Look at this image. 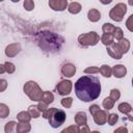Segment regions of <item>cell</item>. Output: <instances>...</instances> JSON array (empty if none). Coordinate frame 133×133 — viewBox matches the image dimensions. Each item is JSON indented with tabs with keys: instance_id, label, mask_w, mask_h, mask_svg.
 I'll list each match as a JSON object with an SVG mask.
<instances>
[{
	"instance_id": "17",
	"label": "cell",
	"mask_w": 133,
	"mask_h": 133,
	"mask_svg": "<svg viewBox=\"0 0 133 133\" xmlns=\"http://www.w3.org/2000/svg\"><path fill=\"white\" fill-rule=\"evenodd\" d=\"M81 9H82V6H81V4L78 3V2H72V3H70V4L68 5V10H69L71 14H74V15L80 12Z\"/></svg>"
},
{
	"instance_id": "37",
	"label": "cell",
	"mask_w": 133,
	"mask_h": 133,
	"mask_svg": "<svg viewBox=\"0 0 133 133\" xmlns=\"http://www.w3.org/2000/svg\"><path fill=\"white\" fill-rule=\"evenodd\" d=\"M37 106H38V109L41 110V112L43 113V112H45L47 109H48V104L47 103H45V102H43V101H39V103L37 104Z\"/></svg>"
},
{
	"instance_id": "24",
	"label": "cell",
	"mask_w": 133,
	"mask_h": 133,
	"mask_svg": "<svg viewBox=\"0 0 133 133\" xmlns=\"http://www.w3.org/2000/svg\"><path fill=\"white\" fill-rule=\"evenodd\" d=\"M53 100H54V96H53V94L51 91H44L41 101H43V102H45L47 104H50V103L53 102Z\"/></svg>"
},
{
	"instance_id": "14",
	"label": "cell",
	"mask_w": 133,
	"mask_h": 133,
	"mask_svg": "<svg viewBox=\"0 0 133 133\" xmlns=\"http://www.w3.org/2000/svg\"><path fill=\"white\" fill-rule=\"evenodd\" d=\"M86 122H87V117H86L85 112L80 111V112H78V113L75 115V123H76L78 126L86 125Z\"/></svg>"
},
{
	"instance_id": "40",
	"label": "cell",
	"mask_w": 133,
	"mask_h": 133,
	"mask_svg": "<svg viewBox=\"0 0 133 133\" xmlns=\"http://www.w3.org/2000/svg\"><path fill=\"white\" fill-rule=\"evenodd\" d=\"M79 129V132H89V128L86 126V125H82V126H80V128H78Z\"/></svg>"
},
{
	"instance_id": "36",
	"label": "cell",
	"mask_w": 133,
	"mask_h": 133,
	"mask_svg": "<svg viewBox=\"0 0 133 133\" xmlns=\"http://www.w3.org/2000/svg\"><path fill=\"white\" fill-rule=\"evenodd\" d=\"M126 27L128 28L129 31L133 32V15H131V16L128 18V20H127V22H126Z\"/></svg>"
},
{
	"instance_id": "42",
	"label": "cell",
	"mask_w": 133,
	"mask_h": 133,
	"mask_svg": "<svg viewBox=\"0 0 133 133\" xmlns=\"http://www.w3.org/2000/svg\"><path fill=\"white\" fill-rule=\"evenodd\" d=\"M128 130H127V128H125V127H121V128H118V129H116V130H114V133H118V132H127Z\"/></svg>"
},
{
	"instance_id": "45",
	"label": "cell",
	"mask_w": 133,
	"mask_h": 133,
	"mask_svg": "<svg viewBox=\"0 0 133 133\" xmlns=\"http://www.w3.org/2000/svg\"><path fill=\"white\" fill-rule=\"evenodd\" d=\"M1 66V70H0V73L2 74V73H4L5 72V69H4V64H2V65H0Z\"/></svg>"
},
{
	"instance_id": "4",
	"label": "cell",
	"mask_w": 133,
	"mask_h": 133,
	"mask_svg": "<svg viewBox=\"0 0 133 133\" xmlns=\"http://www.w3.org/2000/svg\"><path fill=\"white\" fill-rule=\"evenodd\" d=\"M24 92L29 97L30 100L32 101H41L44 91L41 89V87L37 85L36 82L34 81H28L27 83H25L24 87Z\"/></svg>"
},
{
	"instance_id": "22",
	"label": "cell",
	"mask_w": 133,
	"mask_h": 133,
	"mask_svg": "<svg viewBox=\"0 0 133 133\" xmlns=\"http://www.w3.org/2000/svg\"><path fill=\"white\" fill-rule=\"evenodd\" d=\"M117 108H118V111L122 112V113H124V114H127V113H129V112L132 110L131 105H130L129 103H126V102L121 103Z\"/></svg>"
},
{
	"instance_id": "26",
	"label": "cell",
	"mask_w": 133,
	"mask_h": 133,
	"mask_svg": "<svg viewBox=\"0 0 133 133\" xmlns=\"http://www.w3.org/2000/svg\"><path fill=\"white\" fill-rule=\"evenodd\" d=\"M102 30H103L104 33H111V34H113L114 30H115V26H113L110 23H105L103 25V27H102Z\"/></svg>"
},
{
	"instance_id": "5",
	"label": "cell",
	"mask_w": 133,
	"mask_h": 133,
	"mask_svg": "<svg viewBox=\"0 0 133 133\" xmlns=\"http://www.w3.org/2000/svg\"><path fill=\"white\" fill-rule=\"evenodd\" d=\"M100 41V36L98 35L97 32L95 31H90L87 33H83L80 34L78 36V42L81 46L84 47H88V46H95L98 44V42Z\"/></svg>"
},
{
	"instance_id": "2",
	"label": "cell",
	"mask_w": 133,
	"mask_h": 133,
	"mask_svg": "<svg viewBox=\"0 0 133 133\" xmlns=\"http://www.w3.org/2000/svg\"><path fill=\"white\" fill-rule=\"evenodd\" d=\"M36 42L39 48L46 52H56L59 51L61 45L63 44V38L51 31H42L37 33Z\"/></svg>"
},
{
	"instance_id": "31",
	"label": "cell",
	"mask_w": 133,
	"mask_h": 133,
	"mask_svg": "<svg viewBox=\"0 0 133 133\" xmlns=\"http://www.w3.org/2000/svg\"><path fill=\"white\" fill-rule=\"evenodd\" d=\"M113 36H114V38H116V41L122 39V38H123V36H124V32H123V30H122L119 27H115V30H114Z\"/></svg>"
},
{
	"instance_id": "10",
	"label": "cell",
	"mask_w": 133,
	"mask_h": 133,
	"mask_svg": "<svg viewBox=\"0 0 133 133\" xmlns=\"http://www.w3.org/2000/svg\"><path fill=\"white\" fill-rule=\"evenodd\" d=\"M49 6L53 10L62 11V10H64L66 8L68 1L66 0H49Z\"/></svg>"
},
{
	"instance_id": "7",
	"label": "cell",
	"mask_w": 133,
	"mask_h": 133,
	"mask_svg": "<svg viewBox=\"0 0 133 133\" xmlns=\"http://www.w3.org/2000/svg\"><path fill=\"white\" fill-rule=\"evenodd\" d=\"M56 89L60 96H66L72 90V82L70 80H61L56 85Z\"/></svg>"
},
{
	"instance_id": "11",
	"label": "cell",
	"mask_w": 133,
	"mask_h": 133,
	"mask_svg": "<svg viewBox=\"0 0 133 133\" xmlns=\"http://www.w3.org/2000/svg\"><path fill=\"white\" fill-rule=\"evenodd\" d=\"M75 73H76V66L73 63H64L61 68V74L66 78L73 77Z\"/></svg>"
},
{
	"instance_id": "19",
	"label": "cell",
	"mask_w": 133,
	"mask_h": 133,
	"mask_svg": "<svg viewBox=\"0 0 133 133\" xmlns=\"http://www.w3.org/2000/svg\"><path fill=\"white\" fill-rule=\"evenodd\" d=\"M31 129L29 123H19L16 126V131L19 133H25V132H29Z\"/></svg>"
},
{
	"instance_id": "18",
	"label": "cell",
	"mask_w": 133,
	"mask_h": 133,
	"mask_svg": "<svg viewBox=\"0 0 133 133\" xmlns=\"http://www.w3.org/2000/svg\"><path fill=\"white\" fill-rule=\"evenodd\" d=\"M117 45H118V47H119L121 51L123 52V54L127 53V52H128V50H129V48H130V43H129V41H128L127 38H124V37H123L122 39H119V41H118Z\"/></svg>"
},
{
	"instance_id": "49",
	"label": "cell",
	"mask_w": 133,
	"mask_h": 133,
	"mask_svg": "<svg viewBox=\"0 0 133 133\" xmlns=\"http://www.w3.org/2000/svg\"><path fill=\"white\" fill-rule=\"evenodd\" d=\"M1 1H3V0H1Z\"/></svg>"
},
{
	"instance_id": "47",
	"label": "cell",
	"mask_w": 133,
	"mask_h": 133,
	"mask_svg": "<svg viewBox=\"0 0 133 133\" xmlns=\"http://www.w3.org/2000/svg\"><path fill=\"white\" fill-rule=\"evenodd\" d=\"M11 1H12V2H19L20 0H11Z\"/></svg>"
},
{
	"instance_id": "30",
	"label": "cell",
	"mask_w": 133,
	"mask_h": 133,
	"mask_svg": "<svg viewBox=\"0 0 133 133\" xmlns=\"http://www.w3.org/2000/svg\"><path fill=\"white\" fill-rule=\"evenodd\" d=\"M4 69H5V72H7L8 74H11V73H14V72H15L16 66H15V64H14V63L6 61V62L4 63Z\"/></svg>"
},
{
	"instance_id": "23",
	"label": "cell",
	"mask_w": 133,
	"mask_h": 133,
	"mask_svg": "<svg viewBox=\"0 0 133 133\" xmlns=\"http://www.w3.org/2000/svg\"><path fill=\"white\" fill-rule=\"evenodd\" d=\"M28 111H29V113L31 114V116H32L33 118H37V117L41 115V110L38 109V106H37V105L29 106Z\"/></svg>"
},
{
	"instance_id": "20",
	"label": "cell",
	"mask_w": 133,
	"mask_h": 133,
	"mask_svg": "<svg viewBox=\"0 0 133 133\" xmlns=\"http://www.w3.org/2000/svg\"><path fill=\"white\" fill-rule=\"evenodd\" d=\"M113 39H114V36H113V34H111V33H104V34L101 36V42H102L105 46H109V45L113 44V43H114Z\"/></svg>"
},
{
	"instance_id": "44",
	"label": "cell",
	"mask_w": 133,
	"mask_h": 133,
	"mask_svg": "<svg viewBox=\"0 0 133 133\" xmlns=\"http://www.w3.org/2000/svg\"><path fill=\"white\" fill-rule=\"evenodd\" d=\"M111 1L112 0H100V2L102 4H109V3H111Z\"/></svg>"
},
{
	"instance_id": "32",
	"label": "cell",
	"mask_w": 133,
	"mask_h": 133,
	"mask_svg": "<svg viewBox=\"0 0 133 133\" xmlns=\"http://www.w3.org/2000/svg\"><path fill=\"white\" fill-rule=\"evenodd\" d=\"M119 97H121V92H119L118 89H116V88L111 89V91H110V98H111L112 100L117 101V100L119 99Z\"/></svg>"
},
{
	"instance_id": "16",
	"label": "cell",
	"mask_w": 133,
	"mask_h": 133,
	"mask_svg": "<svg viewBox=\"0 0 133 133\" xmlns=\"http://www.w3.org/2000/svg\"><path fill=\"white\" fill-rule=\"evenodd\" d=\"M31 114L29 113V111H21L18 115H17V118L20 123H29L30 119H31Z\"/></svg>"
},
{
	"instance_id": "8",
	"label": "cell",
	"mask_w": 133,
	"mask_h": 133,
	"mask_svg": "<svg viewBox=\"0 0 133 133\" xmlns=\"http://www.w3.org/2000/svg\"><path fill=\"white\" fill-rule=\"evenodd\" d=\"M107 53L109 54V56H111L114 59H121L123 56V52L121 51L118 45L115 43L107 46Z\"/></svg>"
},
{
	"instance_id": "21",
	"label": "cell",
	"mask_w": 133,
	"mask_h": 133,
	"mask_svg": "<svg viewBox=\"0 0 133 133\" xmlns=\"http://www.w3.org/2000/svg\"><path fill=\"white\" fill-rule=\"evenodd\" d=\"M100 73H101L104 77L109 78V77L111 76V74H112V69H111L109 65H107V64H103V65L100 68Z\"/></svg>"
},
{
	"instance_id": "29",
	"label": "cell",
	"mask_w": 133,
	"mask_h": 133,
	"mask_svg": "<svg viewBox=\"0 0 133 133\" xmlns=\"http://www.w3.org/2000/svg\"><path fill=\"white\" fill-rule=\"evenodd\" d=\"M117 119H118V115H117L116 113H111V114L108 115L107 122H108V124H109L110 126H113L114 124H116Z\"/></svg>"
},
{
	"instance_id": "35",
	"label": "cell",
	"mask_w": 133,
	"mask_h": 133,
	"mask_svg": "<svg viewBox=\"0 0 133 133\" xmlns=\"http://www.w3.org/2000/svg\"><path fill=\"white\" fill-rule=\"evenodd\" d=\"M99 72H100V69L97 68V66H89V68H87V69L84 70V73L85 74H90V75L96 74V73H99Z\"/></svg>"
},
{
	"instance_id": "1",
	"label": "cell",
	"mask_w": 133,
	"mask_h": 133,
	"mask_svg": "<svg viewBox=\"0 0 133 133\" xmlns=\"http://www.w3.org/2000/svg\"><path fill=\"white\" fill-rule=\"evenodd\" d=\"M75 92L78 99L83 102L94 101L101 94L100 80L91 75L82 76L75 82Z\"/></svg>"
},
{
	"instance_id": "38",
	"label": "cell",
	"mask_w": 133,
	"mask_h": 133,
	"mask_svg": "<svg viewBox=\"0 0 133 133\" xmlns=\"http://www.w3.org/2000/svg\"><path fill=\"white\" fill-rule=\"evenodd\" d=\"M98 110H100V107H99L97 104H94V105H91V106L89 107V112L91 113V115H94Z\"/></svg>"
},
{
	"instance_id": "3",
	"label": "cell",
	"mask_w": 133,
	"mask_h": 133,
	"mask_svg": "<svg viewBox=\"0 0 133 133\" xmlns=\"http://www.w3.org/2000/svg\"><path fill=\"white\" fill-rule=\"evenodd\" d=\"M44 118L49 119V123L52 128H58L65 122V112L57 108H48L45 112L42 113Z\"/></svg>"
},
{
	"instance_id": "12",
	"label": "cell",
	"mask_w": 133,
	"mask_h": 133,
	"mask_svg": "<svg viewBox=\"0 0 133 133\" xmlns=\"http://www.w3.org/2000/svg\"><path fill=\"white\" fill-rule=\"evenodd\" d=\"M21 51V45L19 43H14V44H10L6 47L5 49V54L8 56V57H14L16 56L19 52Z\"/></svg>"
},
{
	"instance_id": "15",
	"label": "cell",
	"mask_w": 133,
	"mask_h": 133,
	"mask_svg": "<svg viewBox=\"0 0 133 133\" xmlns=\"http://www.w3.org/2000/svg\"><path fill=\"white\" fill-rule=\"evenodd\" d=\"M87 18L90 22H97L100 20L101 18V14L99 10L95 9V8H91L90 10H88V14H87Z\"/></svg>"
},
{
	"instance_id": "46",
	"label": "cell",
	"mask_w": 133,
	"mask_h": 133,
	"mask_svg": "<svg viewBox=\"0 0 133 133\" xmlns=\"http://www.w3.org/2000/svg\"><path fill=\"white\" fill-rule=\"evenodd\" d=\"M128 3H129V5L133 6V0H128Z\"/></svg>"
},
{
	"instance_id": "34",
	"label": "cell",
	"mask_w": 133,
	"mask_h": 133,
	"mask_svg": "<svg viewBox=\"0 0 133 133\" xmlns=\"http://www.w3.org/2000/svg\"><path fill=\"white\" fill-rule=\"evenodd\" d=\"M24 7L26 10H32L33 7H34V3H33V0H25L24 1Z\"/></svg>"
},
{
	"instance_id": "48",
	"label": "cell",
	"mask_w": 133,
	"mask_h": 133,
	"mask_svg": "<svg viewBox=\"0 0 133 133\" xmlns=\"http://www.w3.org/2000/svg\"><path fill=\"white\" fill-rule=\"evenodd\" d=\"M132 85H133V78H132Z\"/></svg>"
},
{
	"instance_id": "33",
	"label": "cell",
	"mask_w": 133,
	"mask_h": 133,
	"mask_svg": "<svg viewBox=\"0 0 133 133\" xmlns=\"http://www.w3.org/2000/svg\"><path fill=\"white\" fill-rule=\"evenodd\" d=\"M72 103H73V99L72 98H63L61 100V105L65 108H70L72 106Z\"/></svg>"
},
{
	"instance_id": "28",
	"label": "cell",
	"mask_w": 133,
	"mask_h": 133,
	"mask_svg": "<svg viewBox=\"0 0 133 133\" xmlns=\"http://www.w3.org/2000/svg\"><path fill=\"white\" fill-rule=\"evenodd\" d=\"M16 126H17V123L16 122H9V123H7L6 125H5V132L6 133H10V132H14V131H16Z\"/></svg>"
},
{
	"instance_id": "9",
	"label": "cell",
	"mask_w": 133,
	"mask_h": 133,
	"mask_svg": "<svg viewBox=\"0 0 133 133\" xmlns=\"http://www.w3.org/2000/svg\"><path fill=\"white\" fill-rule=\"evenodd\" d=\"M94 121H95V123L97 124V125H99V126H102V125H104L106 122H107V118H108V114H107V112L105 111V110H98L94 115Z\"/></svg>"
},
{
	"instance_id": "25",
	"label": "cell",
	"mask_w": 133,
	"mask_h": 133,
	"mask_svg": "<svg viewBox=\"0 0 133 133\" xmlns=\"http://www.w3.org/2000/svg\"><path fill=\"white\" fill-rule=\"evenodd\" d=\"M114 102H115V101L112 100L110 97H109V98H105V99L103 100V107H104L106 110H109V109L113 108Z\"/></svg>"
},
{
	"instance_id": "13",
	"label": "cell",
	"mask_w": 133,
	"mask_h": 133,
	"mask_svg": "<svg viewBox=\"0 0 133 133\" xmlns=\"http://www.w3.org/2000/svg\"><path fill=\"white\" fill-rule=\"evenodd\" d=\"M126 73H127V69L123 64L114 65L113 69H112V74L115 78H123L126 75Z\"/></svg>"
},
{
	"instance_id": "27",
	"label": "cell",
	"mask_w": 133,
	"mask_h": 133,
	"mask_svg": "<svg viewBox=\"0 0 133 133\" xmlns=\"http://www.w3.org/2000/svg\"><path fill=\"white\" fill-rule=\"evenodd\" d=\"M9 114V109L5 104H0V116L2 118H5Z\"/></svg>"
},
{
	"instance_id": "39",
	"label": "cell",
	"mask_w": 133,
	"mask_h": 133,
	"mask_svg": "<svg viewBox=\"0 0 133 133\" xmlns=\"http://www.w3.org/2000/svg\"><path fill=\"white\" fill-rule=\"evenodd\" d=\"M79 132V129L76 127V126H72V127H69V128H66V129H64V130H62V132L64 133V132Z\"/></svg>"
},
{
	"instance_id": "43",
	"label": "cell",
	"mask_w": 133,
	"mask_h": 133,
	"mask_svg": "<svg viewBox=\"0 0 133 133\" xmlns=\"http://www.w3.org/2000/svg\"><path fill=\"white\" fill-rule=\"evenodd\" d=\"M127 117H128V119H129V121L133 122V109H132L129 113H127Z\"/></svg>"
},
{
	"instance_id": "6",
	"label": "cell",
	"mask_w": 133,
	"mask_h": 133,
	"mask_svg": "<svg viewBox=\"0 0 133 133\" xmlns=\"http://www.w3.org/2000/svg\"><path fill=\"white\" fill-rule=\"evenodd\" d=\"M127 11V6L126 4L124 3H118L116 4L114 7H112V9L110 10L109 12V17L113 20V21H116V22H121L125 16Z\"/></svg>"
},
{
	"instance_id": "41",
	"label": "cell",
	"mask_w": 133,
	"mask_h": 133,
	"mask_svg": "<svg viewBox=\"0 0 133 133\" xmlns=\"http://www.w3.org/2000/svg\"><path fill=\"white\" fill-rule=\"evenodd\" d=\"M0 82H1V88H0V90L3 91V90L5 89V87H6V81H5L4 79H1Z\"/></svg>"
}]
</instances>
